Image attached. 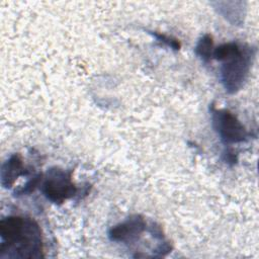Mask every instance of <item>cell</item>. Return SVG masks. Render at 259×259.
<instances>
[{"mask_svg": "<svg viewBox=\"0 0 259 259\" xmlns=\"http://www.w3.org/2000/svg\"><path fill=\"white\" fill-rule=\"evenodd\" d=\"M150 232H151V233L153 234V236H154L155 238H157V239H161V240H162V239L164 238L161 228H160L158 225H156V224H153V225H152V227H151V229H150Z\"/></svg>", "mask_w": 259, "mask_h": 259, "instance_id": "4fadbf2b", "label": "cell"}, {"mask_svg": "<svg viewBox=\"0 0 259 259\" xmlns=\"http://www.w3.org/2000/svg\"><path fill=\"white\" fill-rule=\"evenodd\" d=\"M241 46L242 45H239L238 42H235V41L223 44L219 46L217 49H214V51L212 52V56L215 60L224 62L230 57L237 54L240 51Z\"/></svg>", "mask_w": 259, "mask_h": 259, "instance_id": "ba28073f", "label": "cell"}, {"mask_svg": "<svg viewBox=\"0 0 259 259\" xmlns=\"http://www.w3.org/2000/svg\"><path fill=\"white\" fill-rule=\"evenodd\" d=\"M224 160L226 161V163L230 164V165H233V164H236L237 163V154L233 151V150H228L225 154H224Z\"/></svg>", "mask_w": 259, "mask_h": 259, "instance_id": "7c38bea8", "label": "cell"}, {"mask_svg": "<svg viewBox=\"0 0 259 259\" xmlns=\"http://www.w3.org/2000/svg\"><path fill=\"white\" fill-rule=\"evenodd\" d=\"M158 40H160L161 42L167 45L168 47H170L171 49L175 50V51H178L181 47L180 42L178 41V39L176 38H173L171 36H168V35H165L163 33H159V32H151Z\"/></svg>", "mask_w": 259, "mask_h": 259, "instance_id": "30bf717a", "label": "cell"}, {"mask_svg": "<svg viewBox=\"0 0 259 259\" xmlns=\"http://www.w3.org/2000/svg\"><path fill=\"white\" fill-rule=\"evenodd\" d=\"M146 222L140 214H134L124 222L119 223L108 231V238L112 242L132 243L141 237L146 230Z\"/></svg>", "mask_w": 259, "mask_h": 259, "instance_id": "5b68a950", "label": "cell"}, {"mask_svg": "<svg viewBox=\"0 0 259 259\" xmlns=\"http://www.w3.org/2000/svg\"><path fill=\"white\" fill-rule=\"evenodd\" d=\"M171 245L168 243V242H165V243H162L156 250L155 252H157V255L158 257H161V256H165L166 254H168L169 252H171Z\"/></svg>", "mask_w": 259, "mask_h": 259, "instance_id": "8fae6325", "label": "cell"}, {"mask_svg": "<svg viewBox=\"0 0 259 259\" xmlns=\"http://www.w3.org/2000/svg\"><path fill=\"white\" fill-rule=\"evenodd\" d=\"M255 54V48L242 45L237 54L224 61L221 76L222 83L228 93H236L243 87L250 73Z\"/></svg>", "mask_w": 259, "mask_h": 259, "instance_id": "7a4b0ae2", "label": "cell"}, {"mask_svg": "<svg viewBox=\"0 0 259 259\" xmlns=\"http://www.w3.org/2000/svg\"><path fill=\"white\" fill-rule=\"evenodd\" d=\"M41 190L45 196L54 203L61 204L71 198L77 192L72 182V170L67 171L58 167L49 169L45 175Z\"/></svg>", "mask_w": 259, "mask_h": 259, "instance_id": "3957f363", "label": "cell"}, {"mask_svg": "<svg viewBox=\"0 0 259 259\" xmlns=\"http://www.w3.org/2000/svg\"><path fill=\"white\" fill-rule=\"evenodd\" d=\"M41 178H42V174L41 173H38L36 174L35 176H33L30 180H28L22 188L18 189L17 191H15V193H17L18 195H22V194H28L30 192H32L36 186H38V184L40 183L41 181Z\"/></svg>", "mask_w": 259, "mask_h": 259, "instance_id": "9c48e42d", "label": "cell"}, {"mask_svg": "<svg viewBox=\"0 0 259 259\" xmlns=\"http://www.w3.org/2000/svg\"><path fill=\"white\" fill-rule=\"evenodd\" d=\"M0 258L44 257L41 231L31 218L9 215L0 221Z\"/></svg>", "mask_w": 259, "mask_h": 259, "instance_id": "6da1fadb", "label": "cell"}, {"mask_svg": "<svg viewBox=\"0 0 259 259\" xmlns=\"http://www.w3.org/2000/svg\"><path fill=\"white\" fill-rule=\"evenodd\" d=\"M28 171L24 168L21 157L18 154L11 155L1 168V185L4 188H10L20 175H27Z\"/></svg>", "mask_w": 259, "mask_h": 259, "instance_id": "8992f818", "label": "cell"}, {"mask_svg": "<svg viewBox=\"0 0 259 259\" xmlns=\"http://www.w3.org/2000/svg\"><path fill=\"white\" fill-rule=\"evenodd\" d=\"M195 54L204 62H207L212 56V36L208 33L202 35L196 47Z\"/></svg>", "mask_w": 259, "mask_h": 259, "instance_id": "52a82bcc", "label": "cell"}, {"mask_svg": "<svg viewBox=\"0 0 259 259\" xmlns=\"http://www.w3.org/2000/svg\"><path fill=\"white\" fill-rule=\"evenodd\" d=\"M210 112L212 126L224 144L230 145L245 142L250 136L237 116L228 109H218L211 104Z\"/></svg>", "mask_w": 259, "mask_h": 259, "instance_id": "277c9868", "label": "cell"}]
</instances>
